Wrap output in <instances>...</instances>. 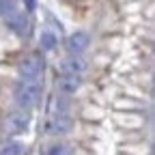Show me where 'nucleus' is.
<instances>
[{
  "instance_id": "obj_1",
  "label": "nucleus",
  "mask_w": 155,
  "mask_h": 155,
  "mask_svg": "<svg viewBox=\"0 0 155 155\" xmlns=\"http://www.w3.org/2000/svg\"><path fill=\"white\" fill-rule=\"evenodd\" d=\"M13 97H15V104L19 110H30L32 106H37L39 97H41V84L37 82H22L19 80L15 84V91H13Z\"/></svg>"
},
{
  "instance_id": "obj_2",
  "label": "nucleus",
  "mask_w": 155,
  "mask_h": 155,
  "mask_svg": "<svg viewBox=\"0 0 155 155\" xmlns=\"http://www.w3.org/2000/svg\"><path fill=\"white\" fill-rule=\"evenodd\" d=\"M17 69H19V75H22V82H37L39 84V78L43 73V58L39 54H30L19 61Z\"/></svg>"
},
{
  "instance_id": "obj_3",
  "label": "nucleus",
  "mask_w": 155,
  "mask_h": 155,
  "mask_svg": "<svg viewBox=\"0 0 155 155\" xmlns=\"http://www.w3.org/2000/svg\"><path fill=\"white\" fill-rule=\"evenodd\" d=\"M7 125H9V129H11L13 134H22V131H26L28 125H30V114L24 112V110L11 112V114L7 116Z\"/></svg>"
},
{
  "instance_id": "obj_4",
  "label": "nucleus",
  "mask_w": 155,
  "mask_h": 155,
  "mask_svg": "<svg viewBox=\"0 0 155 155\" xmlns=\"http://www.w3.org/2000/svg\"><path fill=\"white\" fill-rule=\"evenodd\" d=\"M7 28H9L11 32L19 35V37H24V35H28V30H30V22L24 17V13H9V17H7Z\"/></svg>"
},
{
  "instance_id": "obj_5",
  "label": "nucleus",
  "mask_w": 155,
  "mask_h": 155,
  "mask_svg": "<svg viewBox=\"0 0 155 155\" xmlns=\"http://www.w3.org/2000/svg\"><path fill=\"white\" fill-rule=\"evenodd\" d=\"M45 129H48V134H52V136H58V134H67V131L71 129V119H69L67 114H54L52 119L48 121Z\"/></svg>"
},
{
  "instance_id": "obj_6",
  "label": "nucleus",
  "mask_w": 155,
  "mask_h": 155,
  "mask_svg": "<svg viewBox=\"0 0 155 155\" xmlns=\"http://www.w3.org/2000/svg\"><path fill=\"white\" fill-rule=\"evenodd\" d=\"M58 69H61V75H80L86 69V63L82 58H65L58 65Z\"/></svg>"
},
{
  "instance_id": "obj_7",
  "label": "nucleus",
  "mask_w": 155,
  "mask_h": 155,
  "mask_svg": "<svg viewBox=\"0 0 155 155\" xmlns=\"http://www.w3.org/2000/svg\"><path fill=\"white\" fill-rule=\"evenodd\" d=\"M58 91H61L63 95H73L78 88H80L82 80L80 75H58Z\"/></svg>"
},
{
  "instance_id": "obj_8",
  "label": "nucleus",
  "mask_w": 155,
  "mask_h": 155,
  "mask_svg": "<svg viewBox=\"0 0 155 155\" xmlns=\"http://www.w3.org/2000/svg\"><path fill=\"white\" fill-rule=\"evenodd\" d=\"M86 45H88V35H86L84 30H78V32H73V35L67 39L69 52H82V50H86Z\"/></svg>"
},
{
  "instance_id": "obj_9",
  "label": "nucleus",
  "mask_w": 155,
  "mask_h": 155,
  "mask_svg": "<svg viewBox=\"0 0 155 155\" xmlns=\"http://www.w3.org/2000/svg\"><path fill=\"white\" fill-rule=\"evenodd\" d=\"M24 153H26V147L22 142H15V140L0 147V155H24Z\"/></svg>"
},
{
  "instance_id": "obj_10",
  "label": "nucleus",
  "mask_w": 155,
  "mask_h": 155,
  "mask_svg": "<svg viewBox=\"0 0 155 155\" xmlns=\"http://www.w3.org/2000/svg\"><path fill=\"white\" fill-rule=\"evenodd\" d=\"M39 41H41V48H43V50H48V52H50V50H54V48H56L58 39H56V35H54L52 30H43Z\"/></svg>"
},
{
  "instance_id": "obj_11",
  "label": "nucleus",
  "mask_w": 155,
  "mask_h": 155,
  "mask_svg": "<svg viewBox=\"0 0 155 155\" xmlns=\"http://www.w3.org/2000/svg\"><path fill=\"white\" fill-rule=\"evenodd\" d=\"M48 155H69V149L65 144H54V147H50Z\"/></svg>"
},
{
  "instance_id": "obj_12",
  "label": "nucleus",
  "mask_w": 155,
  "mask_h": 155,
  "mask_svg": "<svg viewBox=\"0 0 155 155\" xmlns=\"http://www.w3.org/2000/svg\"><path fill=\"white\" fill-rule=\"evenodd\" d=\"M9 9H13V5H9V2H0V13H11Z\"/></svg>"
}]
</instances>
